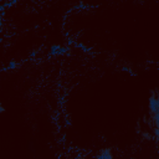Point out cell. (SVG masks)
<instances>
[{
    "mask_svg": "<svg viewBox=\"0 0 159 159\" xmlns=\"http://www.w3.org/2000/svg\"><path fill=\"white\" fill-rule=\"evenodd\" d=\"M76 47H80V49H82L83 51H88V50H90L88 47H86V46H85L83 44H81V42H80V44H76Z\"/></svg>",
    "mask_w": 159,
    "mask_h": 159,
    "instance_id": "obj_4",
    "label": "cell"
},
{
    "mask_svg": "<svg viewBox=\"0 0 159 159\" xmlns=\"http://www.w3.org/2000/svg\"><path fill=\"white\" fill-rule=\"evenodd\" d=\"M69 47H63L60 45H52L50 49V55H62V54H67Z\"/></svg>",
    "mask_w": 159,
    "mask_h": 159,
    "instance_id": "obj_1",
    "label": "cell"
},
{
    "mask_svg": "<svg viewBox=\"0 0 159 159\" xmlns=\"http://www.w3.org/2000/svg\"><path fill=\"white\" fill-rule=\"evenodd\" d=\"M35 55H36V51H32L30 54V57H35Z\"/></svg>",
    "mask_w": 159,
    "mask_h": 159,
    "instance_id": "obj_5",
    "label": "cell"
},
{
    "mask_svg": "<svg viewBox=\"0 0 159 159\" xmlns=\"http://www.w3.org/2000/svg\"><path fill=\"white\" fill-rule=\"evenodd\" d=\"M96 159H113V155H112V151L110 148H104L102 149L98 155L96 157Z\"/></svg>",
    "mask_w": 159,
    "mask_h": 159,
    "instance_id": "obj_2",
    "label": "cell"
},
{
    "mask_svg": "<svg viewBox=\"0 0 159 159\" xmlns=\"http://www.w3.org/2000/svg\"><path fill=\"white\" fill-rule=\"evenodd\" d=\"M15 67H16V62H15V61H11V62L8 65V69H9V70H14Z\"/></svg>",
    "mask_w": 159,
    "mask_h": 159,
    "instance_id": "obj_3",
    "label": "cell"
}]
</instances>
